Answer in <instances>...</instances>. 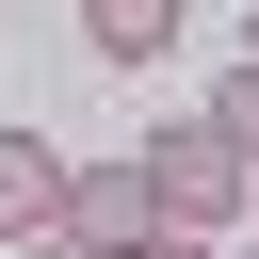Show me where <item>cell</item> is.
I'll return each mask as SVG.
<instances>
[{
  "label": "cell",
  "mask_w": 259,
  "mask_h": 259,
  "mask_svg": "<svg viewBox=\"0 0 259 259\" xmlns=\"http://www.w3.org/2000/svg\"><path fill=\"white\" fill-rule=\"evenodd\" d=\"M146 178H162V227H210V243H227V227L259 210V162H243V146H227L210 113H178V130L146 146Z\"/></svg>",
  "instance_id": "obj_1"
},
{
  "label": "cell",
  "mask_w": 259,
  "mask_h": 259,
  "mask_svg": "<svg viewBox=\"0 0 259 259\" xmlns=\"http://www.w3.org/2000/svg\"><path fill=\"white\" fill-rule=\"evenodd\" d=\"M146 227H162V178H146V146H130V162H65V243L130 259Z\"/></svg>",
  "instance_id": "obj_2"
},
{
  "label": "cell",
  "mask_w": 259,
  "mask_h": 259,
  "mask_svg": "<svg viewBox=\"0 0 259 259\" xmlns=\"http://www.w3.org/2000/svg\"><path fill=\"white\" fill-rule=\"evenodd\" d=\"M32 227H65V146L0 130V243H32Z\"/></svg>",
  "instance_id": "obj_3"
},
{
  "label": "cell",
  "mask_w": 259,
  "mask_h": 259,
  "mask_svg": "<svg viewBox=\"0 0 259 259\" xmlns=\"http://www.w3.org/2000/svg\"><path fill=\"white\" fill-rule=\"evenodd\" d=\"M81 49L97 65H162L178 49V0H81Z\"/></svg>",
  "instance_id": "obj_4"
},
{
  "label": "cell",
  "mask_w": 259,
  "mask_h": 259,
  "mask_svg": "<svg viewBox=\"0 0 259 259\" xmlns=\"http://www.w3.org/2000/svg\"><path fill=\"white\" fill-rule=\"evenodd\" d=\"M210 130H227V146L259 162V65H227V81H210Z\"/></svg>",
  "instance_id": "obj_5"
},
{
  "label": "cell",
  "mask_w": 259,
  "mask_h": 259,
  "mask_svg": "<svg viewBox=\"0 0 259 259\" xmlns=\"http://www.w3.org/2000/svg\"><path fill=\"white\" fill-rule=\"evenodd\" d=\"M130 259H227V243H210V227H146Z\"/></svg>",
  "instance_id": "obj_6"
},
{
  "label": "cell",
  "mask_w": 259,
  "mask_h": 259,
  "mask_svg": "<svg viewBox=\"0 0 259 259\" xmlns=\"http://www.w3.org/2000/svg\"><path fill=\"white\" fill-rule=\"evenodd\" d=\"M0 259H97V243H65V227H32V243H0Z\"/></svg>",
  "instance_id": "obj_7"
},
{
  "label": "cell",
  "mask_w": 259,
  "mask_h": 259,
  "mask_svg": "<svg viewBox=\"0 0 259 259\" xmlns=\"http://www.w3.org/2000/svg\"><path fill=\"white\" fill-rule=\"evenodd\" d=\"M243 65H259V16H243Z\"/></svg>",
  "instance_id": "obj_8"
},
{
  "label": "cell",
  "mask_w": 259,
  "mask_h": 259,
  "mask_svg": "<svg viewBox=\"0 0 259 259\" xmlns=\"http://www.w3.org/2000/svg\"><path fill=\"white\" fill-rule=\"evenodd\" d=\"M243 259H259V243H243Z\"/></svg>",
  "instance_id": "obj_9"
},
{
  "label": "cell",
  "mask_w": 259,
  "mask_h": 259,
  "mask_svg": "<svg viewBox=\"0 0 259 259\" xmlns=\"http://www.w3.org/2000/svg\"><path fill=\"white\" fill-rule=\"evenodd\" d=\"M243 227H259V210H243Z\"/></svg>",
  "instance_id": "obj_10"
}]
</instances>
